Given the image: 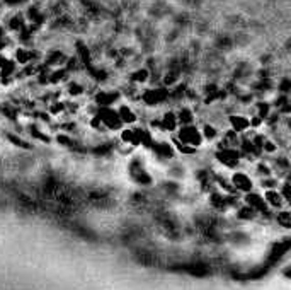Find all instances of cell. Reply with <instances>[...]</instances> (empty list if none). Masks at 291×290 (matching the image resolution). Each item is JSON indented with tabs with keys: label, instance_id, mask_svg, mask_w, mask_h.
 Returning <instances> with one entry per match:
<instances>
[{
	"label": "cell",
	"instance_id": "cell-14",
	"mask_svg": "<svg viewBox=\"0 0 291 290\" xmlns=\"http://www.w3.org/2000/svg\"><path fill=\"white\" fill-rule=\"evenodd\" d=\"M276 222H278L281 227L291 229V212H288V210H279L278 213H276Z\"/></svg>",
	"mask_w": 291,
	"mask_h": 290
},
{
	"label": "cell",
	"instance_id": "cell-11",
	"mask_svg": "<svg viewBox=\"0 0 291 290\" xmlns=\"http://www.w3.org/2000/svg\"><path fill=\"white\" fill-rule=\"evenodd\" d=\"M177 120H179V126L194 125L196 123V111H192L187 106H182V108L177 109Z\"/></svg>",
	"mask_w": 291,
	"mask_h": 290
},
{
	"label": "cell",
	"instance_id": "cell-1",
	"mask_svg": "<svg viewBox=\"0 0 291 290\" xmlns=\"http://www.w3.org/2000/svg\"><path fill=\"white\" fill-rule=\"evenodd\" d=\"M172 142L176 145V149L179 147H191V149H199L204 144L201 128L194 123V125H182L179 126L176 133H172Z\"/></svg>",
	"mask_w": 291,
	"mask_h": 290
},
{
	"label": "cell",
	"instance_id": "cell-15",
	"mask_svg": "<svg viewBox=\"0 0 291 290\" xmlns=\"http://www.w3.org/2000/svg\"><path fill=\"white\" fill-rule=\"evenodd\" d=\"M257 215V212L254 210L252 207H249V205H244V207H240L238 208V212H237V217L238 218H242V220H252V218Z\"/></svg>",
	"mask_w": 291,
	"mask_h": 290
},
{
	"label": "cell",
	"instance_id": "cell-7",
	"mask_svg": "<svg viewBox=\"0 0 291 290\" xmlns=\"http://www.w3.org/2000/svg\"><path fill=\"white\" fill-rule=\"evenodd\" d=\"M227 121H228V128H232L233 131H237L240 135H244V133H247L249 130H252L250 128V116H247V115L233 113L228 116Z\"/></svg>",
	"mask_w": 291,
	"mask_h": 290
},
{
	"label": "cell",
	"instance_id": "cell-2",
	"mask_svg": "<svg viewBox=\"0 0 291 290\" xmlns=\"http://www.w3.org/2000/svg\"><path fill=\"white\" fill-rule=\"evenodd\" d=\"M171 87L165 85H155V87H148L140 94V101L145 108H160L162 104H165L171 99Z\"/></svg>",
	"mask_w": 291,
	"mask_h": 290
},
{
	"label": "cell",
	"instance_id": "cell-5",
	"mask_svg": "<svg viewBox=\"0 0 291 290\" xmlns=\"http://www.w3.org/2000/svg\"><path fill=\"white\" fill-rule=\"evenodd\" d=\"M230 181H232V186L235 188V191H240V193H249L252 191L254 188V181L245 171H237L235 169L230 176Z\"/></svg>",
	"mask_w": 291,
	"mask_h": 290
},
{
	"label": "cell",
	"instance_id": "cell-9",
	"mask_svg": "<svg viewBox=\"0 0 291 290\" xmlns=\"http://www.w3.org/2000/svg\"><path fill=\"white\" fill-rule=\"evenodd\" d=\"M264 200L268 202L269 208H276V210H281L284 205V198L281 195V191H278V188H271V190L264 191Z\"/></svg>",
	"mask_w": 291,
	"mask_h": 290
},
{
	"label": "cell",
	"instance_id": "cell-8",
	"mask_svg": "<svg viewBox=\"0 0 291 290\" xmlns=\"http://www.w3.org/2000/svg\"><path fill=\"white\" fill-rule=\"evenodd\" d=\"M117 113H119L123 123H125V126H133L138 123V120H140V115L136 113V109L133 108V106L130 104H119L117 106Z\"/></svg>",
	"mask_w": 291,
	"mask_h": 290
},
{
	"label": "cell",
	"instance_id": "cell-17",
	"mask_svg": "<svg viewBox=\"0 0 291 290\" xmlns=\"http://www.w3.org/2000/svg\"><path fill=\"white\" fill-rule=\"evenodd\" d=\"M288 275H291V272H288Z\"/></svg>",
	"mask_w": 291,
	"mask_h": 290
},
{
	"label": "cell",
	"instance_id": "cell-13",
	"mask_svg": "<svg viewBox=\"0 0 291 290\" xmlns=\"http://www.w3.org/2000/svg\"><path fill=\"white\" fill-rule=\"evenodd\" d=\"M131 82L133 84H147L148 79H150V72L147 69H138L131 74Z\"/></svg>",
	"mask_w": 291,
	"mask_h": 290
},
{
	"label": "cell",
	"instance_id": "cell-16",
	"mask_svg": "<svg viewBox=\"0 0 291 290\" xmlns=\"http://www.w3.org/2000/svg\"><path fill=\"white\" fill-rule=\"evenodd\" d=\"M279 191H281V195H283V198H284V203H288V205L291 207V183L284 181Z\"/></svg>",
	"mask_w": 291,
	"mask_h": 290
},
{
	"label": "cell",
	"instance_id": "cell-10",
	"mask_svg": "<svg viewBox=\"0 0 291 290\" xmlns=\"http://www.w3.org/2000/svg\"><path fill=\"white\" fill-rule=\"evenodd\" d=\"M201 133H203L204 142H209V144L220 140V130L216 128V125L211 123V121H204L201 126Z\"/></svg>",
	"mask_w": 291,
	"mask_h": 290
},
{
	"label": "cell",
	"instance_id": "cell-3",
	"mask_svg": "<svg viewBox=\"0 0 291 290\" xmlns=\"http://www.w3.org/2000/svg\"><path fill=\"white\" fill-rule=\"evenodd\" d=\"M214 159L220 166L227 167V169H238L240 164L244 162V155L240 149H233V147H216L214 150Z\"/></svg>",
	"mask_w": 291,
	"mask_h": 290
},
{
	"label": "cell",
	"instance_id": "cell-12",
	"mask_svg": "<svg viewBox=\"0 0 291 290\" xmlns=\"http://www.w3.org/2000/svg\"><path fill=\"white\" fill-rule=\"evenodd\" d=\"M254 115L260 116V118L265 121L273 115V106H271V103H268V101H259V103H255L254 106Z\"/></svg>",
	"mask_w": 291,
	"mask_h": 290
},
{
	"label": "cell",
	"instance_id": "cell-6",
	"mask_svg": "<svg viewBox=\"0 0 291 290\" xmlns=\"http://www.w3.org/2000/svg\"><path fill=\"white\" fill-rule=\"evenodd\" d=\"M244 202H245V205L252 207L257 213H262V215H269V213H271V212H269L268 202H265V200H264V196H262V195H259V193H255V191L245 193Z\"/></svg>",
	"mask_w": 291,
	"mask_h": 290
},
{
	"label": "cell",
	"instance_id": "cell-4",
	"mask_svg": "<svg viewBox=\"0 0 291 290\" xmlns=\"http://www.w3.org/2000/svg\"><path fill=\"white\" fill-rule=\"evenodd\" d=\"M150 150L158 161H172L177 154V149L174 145L172 140H163V139H155L152 144Z\"/></svg>",
	"mask_w": 291,
	"mask_h": 290
}]
</instances>
